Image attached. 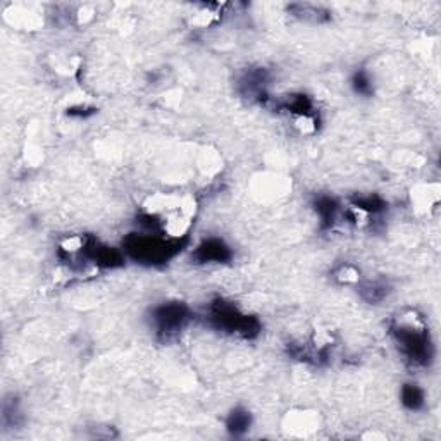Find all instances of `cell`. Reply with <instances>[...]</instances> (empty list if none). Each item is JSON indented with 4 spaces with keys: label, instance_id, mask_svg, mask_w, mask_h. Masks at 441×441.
Segmentation results:
<instances>
[{
    "label": "cell",
    "instance_id": "obj_15",
    "mask_svg": "<svg viewBox=\"0 0 441 441\" xmlns=\"http://www.w3.org/2000/svg\"><path fill=\"white\" fill-rule=\"evenodd\" d=\"M95 114V109L93 107H85V106H78V107H71L67 109V116L71 117H86Z\"/></svg>",
    "mask_w": 441,
    "mask_h": 441
},
{
    "label": "cell",
    "instance_id": "obj_12",
    "mask_svg": "<svg viewBox=\"0 0 441 441\" xmlns=\"http://www.w3.org/2000/svg\"><path fill=\"white\" fill-rule=\"evenodd\" d=\"M388 207L385 200L378 195H367V197H359L353 200L352 208L359 211L363 215H376Z\"/></svg>",
    "mask_w": 441,
    "mask_h": 441
},
{
    "label": "cell",
    "instance_id": "obj_1",
    "mask_svg": "<svg viewBox=\"0 0 441 441\" xmlns=\"http://www.w3.org/2000/svg\"><path fill=\"white\" fill-rule=\"evenodd\" d=\"M392 335L402 355L416 367H427L433 360L434 348L429 329L414 312L402 314L393 321Z\"/></svg>",
    "mask_w": 441,
    "mask_h": 441
},
{
    "label": "cell",
    "instance_id": "obj_6",
    "mask_svg": "<svg viewBox=\"0 0 441 441\" xmlns=\"http://www.w3.org/2000/svg\"><path fill=\"white\" fill-rule=\"evenodd\" d=\"M267 85L269 75L267 71L257 67V69H248L240 80V93L248 99H254L262 102L267 99Z\"/></svg>",
    "mask_w": 441,
    "mask_h": 441
},
{
    "label": "cell",
    "instance_id": "obj_11",
    "mask_svg": "<svg viewBox=\"0 0 441 441\" xmlns=\"http://www.w3.org/2000/svg\"><path fill=\"white\" fill-rule=\"evenodd\" d=\"M400 400H402L403 407L409 410H420L424 407V396L422 388H419L414 383H405L402 386V392H400Z\"/></svg>",
    "mask_w": 441,
    "mask_h": 441
},
{
    "label": "cell",
    "instance_id": "obj_5",
    "mask_svg": "<svg viewBox=\"0 0 441 441\" xmlns=\"http://www.w3.org/2000/svg\"><path fill=\"white\" fill-rule=\"evenodd\" d=\"M191 257L198 264H224L233 259V250L224 240L212 237L200 241Z\"/></svg>",
    "mask_w": 441,
    "mask_h": 441
},
{
    "label": "cell",
    "instance_id": "obj_10",
    "mask_svg": "<svg viewBox=\"0 0 441 441\" xmlns=\"http://www.w3.org/2000/svg\"><path fill=\"white\" fill-rule=\"evenodd\" d=\"M360 297L363 298L369 304H378V302H383L390 293V286L386 285L385 281H366L359 286Z\"/></svg>",
    "mask_w": 441,
    "mask_h": 441
},
{
    "label": "cell",
    "instance_id": "obj_9",
    "mask_svg": "<svg viewBox=\"0 0 441 441\" xmlns=\"http://www.w3.org/2000/svg\"><path fill=\"white\" fill-rule=\"evenodd\" d=\"M252 424V416L247 409H241V407H237L230 412L226 419V427L233 436H241V434L247 433L250 429Z\"/></svg>",
    "mask_w": 441,
    "mask_h": 441
},
{
    "label": "cell",
    "instance_id": "obj_14",
    "mask_svg": "<svg viewBox=\"0 0 441 441\" xmlns=\"http://www.w3.org/2000/svg\"><path fill=\"white\" fill-rule=\"evenodd\" d=\"M335 276L342 283H359V272L353 267H350V265H342V267L335 272Z\"/></svg>",
    "mask_w": 441,
    "mask_h": 441
},
{
    "label": "cell",
    "instance_id": "obj_7",
    "mask_svg": "<svg viewBox=\"0 0 441 441\" xmlns=\"http://www.w3.org/2000/svg\"><path fill=\"white\" fill-rule=\"evenodd\" d=\"M314 208L318 212L319 219H321V228L322 230H328L335 224L336 215L339 212V204L336 198L328 197V195H322V197H318L314 202Z\"/></svg>",
    "mask_w": 441,
    "mask_h": 441
},
{
    "label": "cell",
    "instance_id": "obj_8",
    "mask_svg": "<svg viewBox=\"0 0 441 441\" xmlns=\"http://www.w3.org/2000/svg\"><path fill=\"white\" fill-rule=\"evenodd\" d=\"M288 11L297 18L305 19V21L312 23H324L331 18V12L324 8H319L314 4H291L288 8Z\"/></svg>",
    "mask_w": 441,
    "mask_h": 441
},
{
    "label": "cell",
    "instance_id": "obj_4",
    "mask_svg": "<svg viewBox=\"0 0 441 441\" xmlns=\"http://www.w3.org/2000/svg\"><path fill=\"white\" fill-rule=\"evenodd\" d=\"M193 319L191 309L183 302H164L152 311V324L160 342H173Z\"/></svg>",
    "mask_w": 441,
    "mask_h": 441
},
{
    "label": "cell",
    "instance_id": "obj_13",
    "mask_svg": "<svg viewBox=\"0 0 441 441\" xmlns=\"http://www.w3.org/2000/svg\"><path fill=\"white\" fill-rule=\"evenodd\" d=\"M352 88L357 95H363V97L372 95L374 86H372V80L366 69L355 71V75L352 76Z\"/></svg>",
    "mask_w": 441,
    "mask_h": 441
},
{
    "label": "cell",
    "instance_id": "obj_3",
    "mask_svg": "<svg viewBox=\"0 0 441 441\" xmlns=\"http://www.w3.org/2000/svg\"><path fill=\"white\" fill-rule=\"evenodd\" d=\"M208 322L217 331L238 336V338L252 339L261 333V322L254 315L240 311L231 302L217 298L208 307Z\"/></svg>",
    "mask_w": 441,
    "mask_h": 441
},
{
    "label": "cell",
    "instance_id": "obj_2",
    "mask_svg": "<svg viewBox=\"0 0 441 441\" xmlns=\"http://www.w3.org/2000/svg\"><path fill=\"white\" fill-rule=\"evenodd\" d=\"M184 238H171L164 233H130L123 240V250L128 257L140 264H166L181 250Z\"/></svg>",
    "mask_w": 441,
    "mask_h": 441
}]
</instances>
